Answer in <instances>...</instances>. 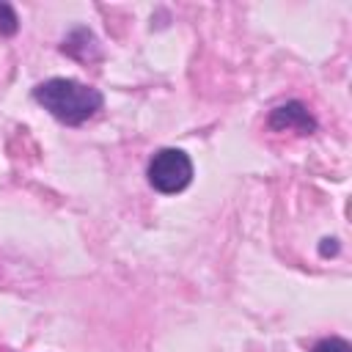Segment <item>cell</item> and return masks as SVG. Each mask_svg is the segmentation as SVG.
I'll return each mask as SVG.
<instances>
[{"mask_svg": "<svg viewBox=\"0 0 352 352\" xmlns=\"http://www.w3.org/2000/svg\"><path fill=\"white\" fill-rule=\"evenodd\" d=\"M60 52L69 55V58H74V60H80V63H91V60H99L102 58L99 38L88 28H74L69 36H63Z\"/></svg>", "mask_w": 352, "mask_h": 352, "instance_id": "4", "label": "cell"}, {"mask_svg": "<svg viewBox=\"0 0 352 352\" xmlns=\"http://www.w3.org/2000/svg\"><path fill=\"white\" fill-rule=\"evenodd\" d=\"M148 184L162 195H176L192 182V160L182 148H160L146 165Z\"/></svg>", "mask_w": 352, "mask_h": 352, "instance_id": "2", "label": "cell"}, {"mask_svg": "<svg viewBox=\"0 0 352 352\" xmlns=\"http://www.w3.org/2000/svg\"><path fill=\"white\" fill-rule=\"evenodd\" d=\"M33 99L52 116L58 118L60 124L66 126H80L85 124L88 118H94L102 104H104V96L99 88L94 85H85L80 80H72V77H52V80H44L33 88Z\"/></svg>", "mask_w": 352, "mask_h": 352, "instance_id": "1", "label": "cell"}, {"mask_svg": "<svg viewBox=\"0 0 352 352\" xmlns=\"http://www.w3.org/2000/svg\"><path fill=\"white\" fill-rule=\"evenodd\" d=\"M311 352H352L349 341L346 338H338V336H330V338H322L311 346Z\"/></svg>", "mask_w": 352, "mask_h": 352, "instance_id": "6", "label": "cell"}, {"mask_svg": "<svg viewBox=\"0 0 352 352\" xmlns=\"http://www.w3.org/2000/svg\"><path fill=\"white\" fill-rule=\"evenodd\" d=\"M319 253H322V256L338 253V242H336V239H322V245H319Z\"/></svg>", "mask_w": 352, "mask_h": 352, "instance_id": "7", "label": "cell"}, {"mask_svg": "<svg viewBox=\"0 0 352 352\" xmlns=\"http://www.w3.org/2000/svg\"><path fill=\"white\" fill-rule=\"evenodd\" d=\"M267 126L275 129V132L289 129V132H297V135H311V132H316V118L311 116V110L302 102L292 99V102H283V104L270 110Z\"/></svg>", "mask_w": 352, "mask_h": 352, "instance_id": "3", "label": "cell"}, {"mask_svg": "<svg viewBox=\"0 0 352 352\" xmlns=\"http://www.w3.org/2000/svg\"><path fill=\"white\" fill-rule=\"evenodd\" d=\"M19 30V16L8 3H0V36H14Z\"/></svg>", "mask_w": 352, "mask_h": 352, "instance_id": "5", "label": "cell"}]
</instances>
